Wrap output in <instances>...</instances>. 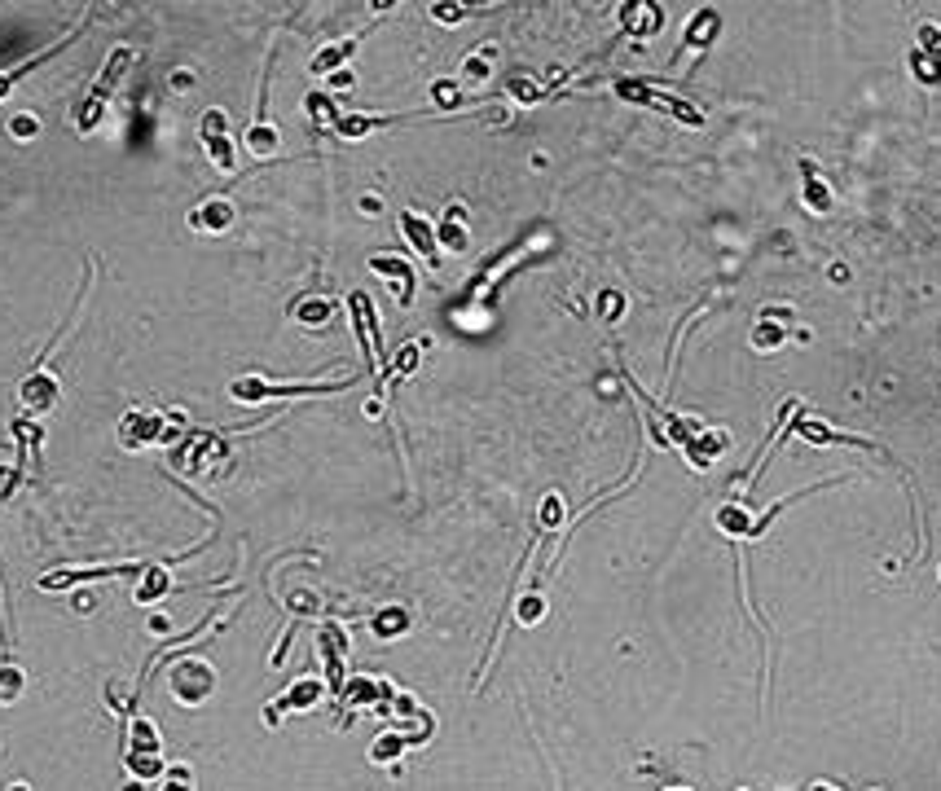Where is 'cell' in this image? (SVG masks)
Masks as SVG:
<instances>
[{
    "mask_svg": "<svg viewBox=\"0 0 941 791\" xmlns=\"http://www.w3.org/2000/svg\"><path fill=\"white\" fill-rule=\"evenodd\" d=\"M599 299H603V304H599V313H603L607 321H616V317L625 313V295H616V291H603Z\"/></svg>",
    "mask_w": 941,
    "mask_h": 791,
    "instance_id": "cell-37",
    "label": "cell"
},
{
    "mask_svg": "<svg viewBox=\"0 0 941 791\" xmlns=\"http://www.w3.org/2000/svg\"><path fill=\"white\" fill-rule=\"evenodd\" d=\"M414 365H418V343H405V348L396 352V361H392V378L414 374Z\"/></svg>",
    "mask_w": 941,
    "mask_h": 791,
    "instance_id": "cell-34",
    "label": "cell"
},
{
    "mask_svg": "<svg viewBox=\"0 0 941 791\" xmlns=\"http://www.w3.org/2000/svg\"><path fill=\"white\" fill-rule=\"evenodd\" d=\"M537 620H541V598L533 594V598L519 603V625H537Z\"/></svg>",
    "mask_w": 941,
    "mask_h": 791,
    "instance_id": "cell-40",
    "label": "cell"
},
{
    "mask_svg": "<svg viewBox=\"0 0 941 791\" xmlns=\"http://www.w3.org/2000/svg\"><path fill=\"white\" fill-rule=\"evenodd\" d=\"M409 743H414V734H401V730H392V734H383V739L374 743V748H370V756L383 765V761H392V756H401V748H409Z\"/></svg>",
    "mask_w": 941,
    "mask_h": 791,
    "instance_id": "cell-26",
    "label": "cell"
},
{
    "mask_svg": "<svg viewBox=\"0 0 941 791\" xmlns=\"http://www.w3.org/2000/svg\"><path fill=\"white\" fill-rule=\"evenodd\" d=\"M172 589V581H168V567L163 563H150L146 567V576L137 581V603H159L163 594Z\"/></svg>",
    "mask_w": 941,
    "mask_h": 791,
    "instance_id": "cell-21",
    "label": "cell"
},
{
    "mask_svg": "<svg viewBox=\"0 0 941 791\" xmlns=\"http://www.w3.org/2000/svg\"><path fill=\"white\" fill-rule=\"evenodd\" d=\"M348 699L352 704H379V699H392V690H387V682H352V690H348Z\"/></svg>",
    "mask_w": 941,
    "mask_h": 791,
    "instance_id": "cell-29",
    "label": "cell"
},
{
    "mask_svg": "<svg viewBox=\"0 0 941 791\" xmlns=\"http://www.w3.org/2000/svg\"><path fill=\"white\" fill-rule=\"evenodd\" d=\"M370 269L374 273H379L383 277V282H392L396 286V304H414V264H409V260H401V255H374V260H370Z\"/></svg>",
    "mask_w": 941,
    "mask_h": 791,
    "instance_id": "cell-13",
    "label": "cell"
},
{
    "mask_svg": "<svg viewBox=\"0 0 941 791\" xmlns=\"http://www.w3.org/2000/svg\"><path fill=\"white\" fill-rule=\"evenodd\" d=\"M198 137H203V146H207V154H212V163L220 167V172H234L238 154H234V141H229V119H225V110H207V115H203V128H198Z\"/></svg>",
    "mask_w": 941,
    "mask_h": 791,
    "instance_id": "cell-9",
    "label": "cell"
},
{
    "mask_svg": "<svg viewBox=\"0 0 941 791\" xmlns=\"http://www.w3.org/2000/svg\"><path fill=\"white\" fill-rule=\"evenodd\" d=\"M511 93L519 97V102H537L541 88H537V84H528V80H511Z\"/></svg>",
    "mask_w": 941,
    "mask_h": 791,
    "instance_id": "cell-42",
    "label": "cell"
},
{
    "mask_svg": "<svg viewBox=\"0 0 941 791\" xmlns=\"http://www.w3.org/2000/svg\"><path fill=\"white\" fill-rule=\"evenodd\" d=\"M920 53L941 62V27L937 22H920Z\"/></svg>",
    "mask_w": 941,
    "mask_h": 791,
    "instance_id": "cell-33",
    "label": "cell"
},
{
    "mask_svg": "<svg viewBox=\"0 0 941 791\" xmlns=\"http://www.w3.org/2000/svg\"><path fill=\"white\" fill-rule=\"evenodd\" d=\"M168 686H172V695L181 699V704H203V699H212V690H216V668L207 660H190V655H185V660H176Z\"/></svg>",
    "mask_w": 941,
    "mask_h": 791,
    "instance_id": "cell-5",
    "label": "cell"
},
{
    "mask_svg": "<svg viewBox=\"0 0 941 791\" xmlns=\"http://www.w3.org/2000/svg\"><path fill=\"white\" fill-rule=\"evenodd\" d=\"M9 791H27V787H22V783H18V787H9Z\"/></svg>",
    "mask_w": 941,
    "mask_h": 791,
    "instance_id": "cell-46",
    "label": "cell"
},
{
    "mask_svg": "<svg viewBox=\"0 0 941 791\" xmlns=\"http://www.w3.org/2000/svg\"><path fill=\"white\" fill-rule=\"evenodd\" d=\"M673 791H682V787H673Z\"/></svg>",
    "mask_w": 941,
    "mask_h": 791,
    "instance_id": "cell-47",
    "label": "cell"
},
{
    "mask_svg": "<svg viewBox=\"0 0 941 791\" xmlns=\"http://www.w3.org/2000/svg\"><path fill=\"white\" fill-rule=\"evenodd\" d=\"M58 396H62L58 378H53V370H44V365H36V370L18 383V400L27 405V414H49V409L58 405Z\"/></svg>",
    "mask_w": 941,
    "mask_h": 791,
    "instance_id": "cell-10",
    "label": "cell"
},
{
    "mask_svg": "<svg viewBox=\"0 0 941 791\" xmlns=\"http://www.w3.org/2000/svg\"><path fill=\"white\" fill-rule=\"evenodd\" d=\"M431 14H436L440 22H458V18H462V9H453V5H431Z\"/></svg>",
    "mask_w": 941,
    "mask_h": 791,
    "instance_id": "cell-44",
    "label": "cell"
},
{
    "mask_svg": "<svg viewBox=\"0 0 941 791\" xmlns=\"http://www.w3.org/2000/svg\"><path fill=\"white\" fill-rule=\"evenodd\" d=\"M911 71H915V80H920L924 88H937V84H941V62L928 58V53H920V49L911 53Z\"/></svg>",
    "mask_w": 941,
    "mask_h": 791,
    "instance_id": "cell-28",
    "label": "cell"
},
{
    "mask_svg": "<svg viewBox=\"0 0 941 791\" xmlns=\"http://www.w3.org/2000/svg\"><path fill=\"white\" fill-rule=\"evenodd\" d=\"M321 699V682H313V677H300L291 690H286L282 699H273L269 708H264V721L269 726H278V717H286V712H300V708H313Z\"/></svg>",
    "mask_w": 941,
    "mask_h": 791,
    "instance_id": "cell-15",
    "label": "cell"
},
{
    "mask_svg": "<svg viewBox=\"0 0 941 791\" xmlns=\"http://www.w3.org/2000/svg\"><path fill=\"white\" fill-rule=\"evenodd\" d=\"M330 313H335V308H330V299H304V304L291 308V317H295V321H308V326H321V321H330Z\"/></svg>",
    "mask_w": 941,
    "mask_h": 791,
    "instance_id": "cell-27",
    "label": "cell"
},
{
    "mask_svg": "<svg viewBox=\"0 0 941 791\" xmlns=\"http://www.w3.org/2000/svg\"><path fill=\"white\" fill-rule=\"evenodd\" d=\"M163 791H190V774L176 770V774L168 778V783H163Z\"/></svg>",
    "mask_w": 941,
    "mask_h": 791,
    "instance_id": "cell-43",
    "label": "cell"
},
{
    "mask_svg": "<svg viewBox=\"0 0 941 791\" xmlns=\"http://www.w3.org/2000/svg\"><path fill=\"white\" fill-rule=\"evenodd\" d=\"M788 339L779 326H770V321H761L757 326V334H752V348H761V352H770V348H779V343Z\"/></svg>",
    "mask_w": 941,
    "mask_h": 791,
    "instance_id": "cell-32",
    "label": "cell"
},
{
    "mask_svg": "<svg viewBox=\"0 0 941 791\" xmlns=\"http://www.w3.org/2000/svg\"><path fill=\"white\" fill-rule=\"evenodd\" d=\"M717 27H722V18H717L713 9H700V14L686 22V49H704V44L717 36Z\"/></svg>",
    "mask_w": 941,
    "mask_h": 791,
    "instance_id": "cell-22",
    "label": "cell"
},
{
    "mask_svg": "<svg viewBox=\"0 0 941 791\" xmlns=\"http://www.w3.org/2000/svg\"><path fill=\"white\" fill-rule=\"evenodd\" d=\"M801 176H805V207L818 211V216H827V211H832V189L818 181V172H814L810 159L801 163Z\"/></svg>",
    "mask_w": 941,
    "mask_h": 791,
    "instance_id": "cell-20",
    "label": "cell"
},
{
    "mask_svg": "<svg viewBox=\"0 0 941 791\" xmlns=\"http://www.w3.org/2000/svg\"><path fill=\"white\" fill-rule=\"evenodd\" d=\"M247 150H251V154H260V159H273V154L282 150V137H278V128H273L264 115H260L256 124L247 128Z\"/></svg>",
    "mask_w": 941,
    "mask_h": 791,
    "instance_id": "cell-18",
    "label": "cell"
},
{
    "mask_svg": "<svg viewBox=\"0 0 941 791\" xmlns=\"http://www.w3.org/2000/svg\"><path fill=\"white\" fill-rule=\"evenodd\" d=\"M128 770L146 783V778H154L163 770V748H159V730L150 726L146 717H137L132 721V739H128Z\"/></svg>",
    "mask_w": 941,
    "mask_h": 791,
    "instance_id": "cell-6",
    "label": "cell"
},
{
    "mask_svg": "<svg viewBox=\"0 0 941 791\" xmlns=\"http://www.w3.org/2000/svg\"><path fill=\"white\" fill-rule=\"evenodd\" d=\"M212 458H225V440H216L212 431H194L181 440V449L172 453V466L181 475H203L212 471Z\"/></svg>",
    "mask_w": 941,
    "mask_h": 791,
    "instance_id": "cell-7",
    "label": "cell"
},
{
    "mask_svg": "<svg viewBox=\"0 0 941 791\" xmlns=\"http://www.w3.org/2000/svg\"><path fill=\"white\" fill-rule=\"evenodd\" d=\"M436 242H445L449 251H467V229H462V207H449V216H445V225L436 229Z\"/></svg>",
    "mask_w": 941,
    "mask_h": 791,
    "instance_id": "cell-23",
    "label": "cell"
},
{
    "mask_svg": "<svg viewBox=\"0 0 941 791\" xmlns=\"http://www.w3.org/2000/svg\"><path fill=\"white\" fill-rule=\"evenodd\" d=\"M150 563H115V567H62V572H49L40 576V589H71V585H84V581H106V576H146Z\"/></svg>",
    "mask_w": 941,
    "mask_h": 791,
    "instance_id": "cell-8",
    "label": "cell"
},
{
    "mask_svg": "<svg viewBox=\"0 0 941 791\" xmlns=\"http://www.w3.org/2000/svg\"><path fill=\"white\" fill-rule=\"evenodd\" d=\"M181 436V418L159 414V409H132L119 422V444L124 449H141V444H172Z\"/></svg>",
    "mask_w": 941,
    "mask_h": 791,
    "instance_id": "cell-2",
    "label": "cell"
},
{
    "mask_svg": "<svg viewBox=\"0 0 941 791\" xmlns=\"http://www.w3.org/2000/svg\"><path fill=\"white\" fill-rule=\"evenodd\" d=\"M304 106H308V115H313L317 124H326V128H335V124H339V110H335V102H330L326 93H313Z\"/></svg>",
    "mask_w": 941,
    "mask_h": 791,
    "instance_id": "cell-31",
    "label": "cell"
},
{
    "mask_svg": "<svg viewBox=\"0 0 941 791\" xmlns=\"http://www.w3.org/2000/svg\"><path fill=\"white\" fill-rule=\"evenodd\" d=\"M357 44H361V36H348V40H339V44H326V49H321L317 58H313V75H330L335 66H343V62L352 58V53H357Z\"/></svg>",
    "mask_w": 941,
    "mask_h": 791,
    "instance_id": "cell-19",
    "label": "cell"
},
{
    "mask_svg": "<svg viewBox=\"0 0 941 791\" xmlns=\"http://www.w3.org/2000/svg\"><path fill=\"white\" fill-rule=\"evenodd\" d=\"M387 119H370V115H339V124H335V132L339 137H365V132H374V128H383Z\"/></svg>",
    "mask_w": 941,
    "mask_h": 791,
    "instance_id": "cell-25",
    "label": "cell"
},
{
    "mask_svg": "<svg viewBox=\"0 0 941 791\" xmlns=\"http://www.w3.org/2000/svg\"><path fill=\"white\" fill-rule=\"evenodd\" d=\"M317 651L321 660H326V686L330 690H343V655H348V633H343L335 620H326V625L317 629Z\"/></svg>",
    "mask_w": 941,
    "mask_h": 791,
    "instance_id": "cell-12",
    "label": "cell"
},
{
    "mask_svg": "<svg viewBox=\"0 0 941 791\" xmlns=\"http://www.w3.org/2000/svg\"><path fill=\"white\" fill-rule=\"evenodd\" d=\"M348 378L339 383H264V378H234L229 392L242 405H260V400H278V396H330V392H343Z\"/></svg>",
    "mask_w": 941,
    "mask_h": 791,
    "instance_id": "cell-3",
    "label": "cell"
},
{
    "mask_svg": "<svg viewBox=\"0 0 941 791\" xmlns=\"http://www.w3.org/2000/svg\"><path fill=\"white\" fill-rule=\"evenodd\" d=\"M616 93L629 97V102L656 106V110L673 115V119H678V124H686V128H700V124H704V115H700V110H695L691 102H682V97H673V93H660V88H651V84H642V80H616Z\"/></svg>",
    "mask_w": 941,
    "mask_h": 791,
    "instance_id": "cell-4",
    "label": "cell"
},
{
    "mask_svg": "<svg viewBox=\"0 0 941 791\" xmlns=\"http://www.w3.org/2000/svg\"><path fill=\"white\" fill-rule=\"evenodd\" d=\"M238 220V211H234V203L229 198H207L203 207H194L190 211V225L198 229V233H225L229 225Z\"/></svg>",
    "mask_w": 941,
    "mask_h": 791,
    "instance_id": "cell-16",
    "label": "cell"
},
{
    "mask_svg": "<svg viewBox=\"0 0 941 791\" xmlns=\"http://www.w3.org/2000/svg\"><path fill=\"white\" fill-rule=\"evenodd\" d=\"M348 313H352V326H357V339L365 348V361L379 365L383 361V343H379V317H374V308H370V295L352 291L348 295Z\"/></svg>",
    "mask_w": 941,
    "mask_h": 791,
    "instance_id": "cell-11",
    "label": "cell"
},
{
    "mask_svg": "<svg viewBox=\"0 0 941 791\" xmlns=\"http://www.w3.org/2000/svg\"><path fill=\"white\" fill-rule=\"evenodd\" d=\"M467 80H489V71H493V53L489 49H480V58H467Z\"/></svg>",
    "mask_w": 941,
    "mask_h": 791,
    "instance_id": "cell-35",
    "label": "cell"
},
{
    "mask_svg": "<svg viewBox=\"0 0 941 791\" xmlns=\"http://www.w3.org/2000/svg\"><path fill=\"white\" fill-rule=\"evenodd\" d=\"M9 132L27 141V137H36V132H40V119L36 115H14V119H9Z\"/></svg>",
    "mask_w": 941,
    "mask_h": 791,
    "instance_id": "cell-36",
    "label": "cell"
},
{
    "mask_svg": "<svg viewBox=\"0 0 941 791\" xmlns=\"http://www.w3.org/2000/svg\"><path fill=\"white\" fill-rule=\"evenodd\" d=\"M559 519H563V501H559L555 493H550L546 501H541V523H546V528H555Z\"/></svg>",
    "mask_w": 941,
    "mask_h": 791,
    "instance_id": "cell-39",
    "label": "cell"
},
{
    "mask_svg": "<svg viewBox=\"0 0 941 791\" xmlns=\"http://www.w3.org/2000/svg\"><path fill=\"white\" fill-rule=\"evenodd\" d=\"M405 629H409V611L405 607H387V611L374 616V633H379V638H401Z\"/></svg>",
    "mask_w": 941,
    "mask_h": 791,
    "instance_id": "cell-24",
    "label": "cell"
},
{
    "mask_svg": "<svg viewBox=\"0 0 941 791\" xmlns=\"http://www.w3.org/2000/svg\"><path fill=\"white\" fill-rule=\"evenodd\" d=\"M436 102L445 106V110H453V106H462V93H458V84H449V80H440L436 84Z\"/></svg>",
    "mask_w": 941,
    "mask_h": 791,
    "instance_id": "cell-38",
    "label": "cell"
},
{
    "mask_svg": "<svg viewBox=\"0 0 941 791\" xmlns=\"http://www.w3.org/2000/svg\"><path fill=\"white\" fill-rule=\"evenodd\" d=\"M18 479H22V466H9V471H0V501H5L9 493L18 488Z\"/></svg>",
    "mask_w": 941,
    "mask_h": 791,
    "instance_id": "cell-41",
    "label": "cell"
},
{
    "mask_svg": "<svg viewBox=\"0 0 941 791\" xmlns=\"http://www.w3.org/2000/svg\"><path fill=\"white\" fill-rule=\"evenodd\" d=\"M810 791H836V787H827V783H814Z\"/></svg>",
    "mask_w": 941,
    "mask_h": 791,
    "instance_id": "cell-45",
    "label": "cell"
},
{
    "mask_svg": "<svg viewBox=\"0 0 941 791\" xmlns=\"http://www.w3.org/2000/svg\"><path fill=\"white\" fill-rule=\"evenodd\" d=\"M401 233H405V242L414 247L423 260L431 264V269H440V242H436V225H427L418 211H401Z\"/></svg>",
    "mask_w": 941,
    "mask_h": 791,
    "instance_id": "cell-14",
    "label": "cell"
},
{
    "mask_svg": "<svg viewBox=\"0 0 941 791\" xmlns=\"http://www.w3.org/2000/svg\"><path fill=\"white\" fill-rule=\"evenodd\" d=\"M128 66H132V49H115V53H110V62L102 66L97 84L88 88V97L75 106V128H80V132H93L106 119V106H110V97H115L119 80L128 75Z\"/></svg>",
    "mask_w": 941,
    "mask_h": 791,
    "instance_id": "cell-1",
    "label": "cell"
},
{
    "mask_svg": "<svg viewBox=\"0 0 941 791\" xmlns=\"http://www.w3.org/2000/svg\"><path fill=\"white\" fill-rule=\"evenodd\" d=\"M18 695H22V668L0 664V704H14Z\"/></svg>",
    "mask_w": 941,
    "mask_h": 791,
    "instance_id": "cell-30",
    "label": "cell"
},
{
    "mask_svg": "<svg viewBox=\"0 0 941 791\" xmlns=\"http://www.w3.org/2000/svg\"><path fill=\"white\" fill-rule=\"evenodd\" d=\"M621 22H625V31H629V36H656V31H660V9L656 5H642V0H634V5H625L621 9Z\"/></svg>",
    "mask_w": 941,
    "mask_h": 791,
    "instance_id": "cell-17",
    "label": "cell"
}]
</instances>
